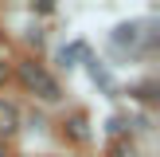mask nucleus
<instances>
[{
	"label": "nucleus",
	"instance_id": "1",
	"mask_svg": "<svg viewBox=\"0 0 160 157\" xmlns=\"http://www.w3.org/2000/svg\"><path fill=\"white\" fill-rule=\"evenodd\" d=\"M20 78L31 86V90H39L47 102H55V98H59V83H55V78L47 75L39 63H20Z\"/></svg>",
	"mask_w": 160,
	"mask_h": 157
},
{
	"label": "nucleus",
	"instance_id": "2",
	"mask_svg": "<svg viewBox=\"0 0 160 157\" xmlns=\"http://www.w3.org/2000/svg\"><path fill=\"white\" fill-rule=\"evenodd\" d=\"M16 126H20V110H16L12 102L0 98V133H12Z\"/></svg>",
	"mask_w": 160,
	"mask_h": 157
},
{
	"label": "nucleus",
	"instance_id": "3",
	"mask_svg": "<svg viewBox=\"0 0 160 157\" xmlns=\"http://www.w3.org/2000/svg\"><path fill=\"white\" fill-rule=\"evenodd\" d=\"M106 157H137V149H133V145H129V141H117V145H113V149H109V153H106Z\"/></svg>",
	"mask_w": 160,
	"mask_h": 157
},
{
	"label": "nucleus",
	"instance_id": "4",
	"mask_svg": "<svg viewBox=\"0 0 160 157\" xmlns=\"http://www.w3.org/2000/svg\"><path fill=\"white\" fill-rule=\"evenodd\" d=\"M0 157H8V153H4V149H0Z\"/></svg>",
	"mask_w": 160,
	"mask_h": 157
}]
</instances>
